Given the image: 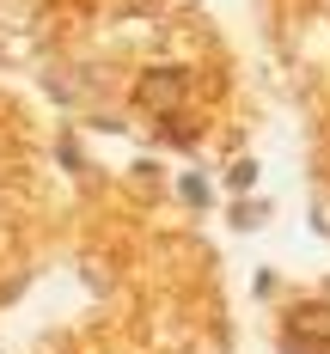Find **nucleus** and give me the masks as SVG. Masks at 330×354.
Returning <instances> with one entry per match:
<instances>
[{"mask_svg": "<svg viewBox=\"0 0 330 354\" xmlns=\"http://www.w3.org/2000/svg\"><path fill=\"white\" fill-rule=\"evenodd\" d=\"M135 98H141V110H153V116H178L183 98H190V73L183 68H153V73H141Z\"/></svg>", "mask_w": 330, "mask_h": 354, "instance_id": "nucleus-1", "label": "nucleus"}, {"mask_svg": "<svg viewBox=\"0 0 330 354\" xmlns=\"http://www.w3.org/2000/svg\"><path fill=\"white\" fill-rule=\"evenodd\" d=\"M251 177H257L251 159H245V165H232V189H251Z\"/></svg>", "mask_w": 330, "mask_h": 354, "instance_id": "nucleus-2", "label": "nucleus"}, {"mask_svg": "<svg viewBox=\"0 0 330 354\" xmlns=\"http://www.w3.org/2000/svg\"><path fill=\"white\" fill-rule=\"evenodd\" d=\"M282 354H312V342H300V336H288V348Z\"/></svg>", "mask_w": 330, "mask_h": 354, "instance_id": "nucleus-3", "label": "nucleus"}]
</instances>
